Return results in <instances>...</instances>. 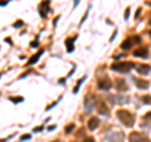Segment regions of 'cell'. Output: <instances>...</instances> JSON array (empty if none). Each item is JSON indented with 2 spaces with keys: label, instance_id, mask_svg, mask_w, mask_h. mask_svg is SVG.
<instances>
[{
  "label": "cell",
  "instance_id": "6da1fadb",
  "mask_svg": "<svg viewBox=\"0 0 151 142\" xmlns=\"http://www.w3.org/2000/svg\"><path fill=\"white\" fill-rule=\"evenodd\" d=\"M117 117L126 127H132L133 123H135V117H133V115L131 112H129V111H125V109L117 111Z\"/></svg>",
  "mask_w": 151,
  "mask_h": 142
},
{
  "label": "cell",
  "instance_id": "7a4b0ae2",
  "mask_svg": "<svg viewBox=\"0 0 151 142\" xmlns=\"http://www.w3.org/2000/svg\"><path fill=\"white\" fill-rule=\"evenodd\" d=\"M132 68H135V64L131 62H117V63L111 65L112 71L120 72V73H129Z\"/></svg>",
  "mask_w": 151,
  "mask_h": 142
},
{
  "label": "cell",
  "instance_id": "3957f363",
  "mask_svg": "<svg viewBox=\"0 0 151 142\" xmlns=\"http://www.w3.org/2000/svg\"><path fill=\"white\" fill-rule=\"evenodd\" d=\"M130 142H151L149 138L139 132H132L130 135Z\"/></svg>",
  "mask_w": 151,
  "mask_h": 142
},
{
  "label": "cell",
  "instance_id": "277c9868",
  "mask_svg": "<svg viewBox=\"0 0 151 142\" xmlns=\"http://www.w3.org/2000/svg\"><path fill=\"white\" fill-rule=\"evenodd\" d=\"M96 107V97L93 94H90L84 99V108L87 111H92Z\"/></svg>",
  "mask_w": 151,
  "mask_h": 142
},
{
  "label": "cell",
  "instance_id": "5b68a950",
  "mask_svg": "<svg viewBox=\"0 0 151 142\" xmlns=\"http://www.w3.org/2000/svg\"><path fill=\"white\" fill-rule=\"evenodd\" d=\"M97 87L99 89H103V91H107L112 87V83L108 78H103V79H99L98 83H97Z\"/></svg>",
  "mask_w": 151,
  "mask_h": 142
},
{
  "label": "cell",
  "instance_id": "8992f818",
  "mask_svg": "<svg viewBox=\"0 0 151 142\" xmlns=\"http://www.w3.org/2000/svg\"><path fill=\"white\" fill-rule=\"evenodd\" d=\"M48 9H49V0H44L39 6V14H40L42 18H47Z\"/></svg>",
  "mask_w": 151,
  "mask_h": 142
},
{
  "label": "cell",
  "instance_id": "52a82bcc",
  "mask_svg": "<svg viewBox=\"0 0 151 142\" xmlns=\"http://www.w3.org/2000/svg\"><path fill=\"white\" fill-rule=\"evenodd\" d=\"M108 142H123V135L121 132H115L107 137Z\"/></svg>",
  "mask_w": 151,
  "mask_h": 142
},
{
  "label": "cell",
  "instance_id": "ba28073f",
  "mask_svg": "<svg viewBox=\"0 0 151 142\" xmlns=\"http://www.w3.org/2000/svg\"><path fill=\"white\" fill-rule=\"evenodd\" d=\"M136 69L140 74H149L150 71H151V67L149 64H140L136 67Z\"/></svg>",
  "mask_w": 151,
  "mask_h": 142
},
{
  "label": "cell",
  "instance_id": "9c48e42d",
  "mask_svg": "<svg viewBox=\"0 0 151 142\" xmlns=\"http://www.w3.org/2000/svg\"><path fill=\"white\" fill-rule=\"evenodd\" d=\"M116 88H117L120 92L126 91V89H127V84H126V82L123 81V79H116Z\"/></svg>",
  "mask_w": 151,
  "mask_h": 142
},
{
  "label": "cell",
  "instance_id": "30bf717a",
  "mask_svg": "<svg viewBox=\"0 0 151 142\" xmlns=\"http://www.w3.org/2000/svg\"><path fill=\"white\" fill-rule=\"evenodd\" d=\"M98 124H99L98 118H96V117H92V118L88 121V128H90L91 131H93V130H96V128L98 127Z\"/></svg>",
  "mask_w": 151,
  "mask_h": 142
},
{
  "label": "cell",
  "instance_id": "8fae6325",
  "mask_svg": "<svg viewBox=\"0 0 151 142\" xmlns=\"http://www.w3.org/2000/svg\"><path fill=\"white\" fill-rule=\"evenodd\" d=\"M135 84H136V87L140 88V89L149 88V82L144 81V79H135Z\"/></svg>",
  "mask_w": 151,
  "mask_h": 142
},
{
  "label": "cell",
  "instance_id": "7c38bea8",
  "mask_svg": "<svg viewBox=\"0 0 151 142\" xmlns=\"http://www.w3.org/2000/svg\"><path fill=\"white\" fill-rule=\"evenodd\" d=\"M133 55L137 58H147L149 57V53H147L146 49H137L133 52Z\"/></svg>",
  "mask_w": 151,
  "mask_h": 142
},
{
  "label": "cell",
  "instance_id": "4fadbf2b",
  "mask_svg": "<svg viewBox=\"0 0 151 142\" xmlns=\"http://www.w3.org/2000/svg\"><path fill=\"white\" fill-rule=\"evenodd\" d=\"M76 38L77 37H74V38H68V39H66V46H67V50H68V53H72L74 49V47H73V40H76Z\"/></svg>",
  "mask_w": 151,
  "mask_h": 142
},
{
  "label": "cell",
  "instance_id": "5bb4252c",
  "mask_svg": "<svg viewBox=\"0 0 151 142\" xmlns=\"http://www.w3.org/2000/svg\"><path fill=\"white\" fill-rule=\"evenodd\" d=\"M43 52H44V50H40V52H38V53H37V55H33V57L29 59V62H28V65H33V64H35L39 60V58H40V55L43 54Z\"/></svg>",
  "mask_w": 151,
  "mask_h": 142
},
{
  "label": "cell",
  "instance_id": "9a60e30c",
  "mask_svg": "<svg viewBox=\"0 0 151 142\" xmlns=\"http://www.w3.org/2000/svg\"><path fill=\"white\" fill-rule=\"evenodd\" d=\"M98 112L101 113V115H105V116H108V108L106 107V103L101 102L98 105Z\"/></svg>",
  "mask_w": 151,
  "mask_h": 142
},
{
  "label": "cell",
  "instance_id": "2e32d148",
  "mask_svg": "<svg viewBox=\"0 0 151 142\" xmlns=\"http://www.w3.org/2000/svg\"><path fill=\"white\" fill-rule=\"evenodd\" d=\"M112 99H113V101H115L116 103H129V101H130L129 97H120V96L112 97Z\"/></svg>",
  "mask_w": 151,
  "mask_h": 142
},
{
  "label": "cell",
  "instance_id": "e0dca14e",
  "mask_svg": "<svg viewBox=\"0 0 151 142\" xmlns=\"http://www.w3.org/2000/svg\"><path fill=\"white\" fill-rule=\"evenodd\" d=\"M132 44H133V43L131 41V39H126V40L121 44V48H122V49H130V48L132 47Z\"/></svg>",
  "mask_w": 151,
  "mask_h": 142
},
{
  "label": "cell",
  "instance_id": "ac0fdd59",
  "mask_svg": "<svg viewBox=\"0 0 151 142\" xmlns=\"http://www.w3.org/2000/svg\"><path fill=\"white\" fill-rule=\"evenodd\" d=\"M86 78H87V75H86V77H82L80 81H78V83H77V86H76V87L73 88V93H77L78 91H80V87L82 86V83H83L84 81H86Z\"/></svg>",
  "mask_w": 151,
  "mask_h": 142
},
{
  "label": "cell",
  "instance_id": "d6986e66",
  "mask_svg": "<svg viewBox=\"0 0 151 142\" xmlns=\"http://www.w3.org/2000/svg\"><path fill=\"white\" fill-rule=\"evenodd\" d=\"M10 101H13V103H20V102L24 101V98L23 97H12Z\"/></svg>",
  "mask_w": 151,
  "mask_h": 142
},
{
  "label": "cell",
  "instance_id": "ffe728a7",
  "mask_svg": "<svg viewBox=\"0 0 151 142\" xmlns=\"http://www.w3.org/2000/svg\"><path fill=\"white\" fill-rule=\"evenodd\" d=\"M73 128H74V124L71 123V124H68L66 128H64V132H66V133H71L72 131H73Z\"/></svg>",
  "mask_w": 151,
  "mask_h": 142
},
{
  "label": "cell",
  "instance_id": "44dd1931",
  "mask_svg": "<svg viewBox=\"0 0 151 142\" xmlns=\"http://www.w3.org/2000/svg\"><path fill=\"white\" fill-rule=\"evenodd\" d=\"M142 101H144V103H146V105H151V96H144Z\"/></svg>",
  "mask_w": 151,
  "mask_h": 142
},
{
  "label": "cell",
  "instance_id": "7402d4cb",
  "mask_svg": "<svg viewBox=\"0 0 151 142\" xmlns=\"http://www.w3.org/2000/svg\"><path fill=\"white\" fill-rule=\"evenodd\" d=\"M23 25H24V23L22 22V20H18L16 23H14V25H13V26H14V28H20V26H23Z\"/></svg>",
  "mask_w": 151,
  "mask_h": 142
},
{
  "label": "cell",
  "instance_id": "603a6c76",
  "mask_svg": "<svg viewBox=\"0 0 151 142\" xmlns=\"http://www.w3.org/2000/svg\"><path fill=\"white\" fill-rule=\"evenodd\" d=\"M132 40H133V43H136V44H140V43H141V38H140V37H133Z\"/></svg>",
  "mask_w": 151,
  "mask_h": 142
},
{
  "label": "cell",
  "instance_id": "cb8c5ba5",
  "mask_svg": "<svg viewBox=\"0 0 151 142\" xmlns=\"http://www.w3.org/2000/svg\"><path fill=\"white\" fill-rule=\"evenodd\" d=\"M144 120H145V121H151V112L146 113V115L144 116Z\"/></svg>",
  "mask_w": 151,
  "mask_h": 142
},
{
  "label": "cell",
  "instance_id": "d4e9b609",
  "mask_svg": "<svg viewBox=\"0 0 151 142\" xmlns=\"http://www.w3.org/2000/svg\"><path fill=\"white\" fill-rule=\"evenodd\" d=\"M87 16H88V12H86V14H84V15H83V18H82V20H81V25H82V24L84 23V20L87 19Z\"/></svg>",
  "mask_w": 151,
  "mask_h": 142
},
{
  "label": "cell",
  "instance_id": "484cf974",
  "mask_svg": "<svg viewBox=\"0 0 151 142\" xmlns=\"http://www.w3.org/2000/svg\"><path fill=\"white\" fill-rule=\"evenodd\" d=\"M83 142H95V138L93 137H87V138H84Z\"/></svg>",
  "mask_w": 151,
  "mask_h": 142
},
{
  "label": "cell",
  "instance_id": "4316f807",
  "mask_svg": "<svg viewBox=\"0 0 151 142\" xmlns=\"http://www.w3.org/2000/svg\"><path fill=\"white\" fill-rule=\"evenodd\" d=\"M22 141L24 140H30V135H24V136H22V138H20Z\"/></svg>",
  "mask_w": 151,
  "mask_h": 142
},
{
  "label": "cell",
  "instance_id": "83f0119b",
  "mask_svg": "<svg viewBox=\"0 0 151 142\" xmlns=\"http://www.w3.org/2000/svg\"><path fill=\"white\" fill-rule=\"evenodd\" d=\"M129 15H130V9L127 8V9H126V12H125V19L126 20L129 19Z\"/></svg>",
  "mask_w": 151,
  "mask_h": 142
},
{
  "label": "cell",
  "instance_id": "f1b7e54d",
  "mask_svg": "<svg viewBox=\"0 0 151 142\" xmlns=\"http://www.w3.org/2000/svg\"><path fill=\"white\" fill-rule=\"evenodd\" d=\"M6 4H8V0H0V6L6 5Z\"/></svg>",
  "mask_w": 151,
  "mask_h": 142
},
{
  "label": "cell",
  "instance_id": "f546056e",
  "mask_svg": "<svg viewBox=\"0 0 151 142\" xmlns=\"http://www.w3.org/2000/svg\"><path fill=\"white\" fill-rule=\"evenodd\" d=\"M43 130V126H40V127H37V128H34L33 131L34 132H39V131H42Z\"/></svg>",
  "mask_w": 151,
  "mask_h": 142
},
{
  "label": "cell",
  "instance_id": "4dcf8cb0",
  "mask_svg": "<svg viewBox=\"0 0 151 142\" xmlns=\"http://www.w3.org/2000/svg\"><path fill=\"white\" fill-rule=\"evenodd\" d=\"M38 46H39V43H38V41H35V43H32V44H30V47H33V48H37Z\"/></svg>",
  "mask_w": 151,
  "mask_h": 142
},
{
  "label": "cell",
  "instance_id": "1f68e13d",
  "mask_svg": "<svg viewBox=\"0 0 151 142\" xmlns=\"http://www.w3.org/2000/svg\"><path fill=\"white\" fill-rule=\"evenodd\" d=\"M140 12H141V9H139V10H137V13H136L135 18H139V15H140Z\"/></svg>",
  "mask_w": 151,
  "mask_h": 142
},
{
  "label": "cell",
  "instance_id": "d6a6232c",
  "mask_svg": "<svg viewBox=\"0 0 151 142\" xmlns=\"http://www.w3.org/2000/svg\"><path fill=\"white\" fill-rule=\"evenodd\" d=\"M58 20H59V16H57V18H56V19H54V23H53V24H54V25H57V22H58Z\"/></svg>",
  "mask_w": 151,
  "mask_h": 142
},
{
  "label": "cell",
  "instance_id": "836d02e7",
  "mask_svg": "<svg viewBox=\"0 0 151 142\" xmlns=\"http://www.w3.org/2000/svg\"><path fill=\"white\" fill-rule=\"evenodd\" d=\"M54 128H56V126H50V127H49V128H48V131H53Z\"/></svg>",
  "mask_w": 151,
  "mask_h": 142
},
{
  "label": "cell",
  "instance_id": "e575fe53",
  "mask_svg": "<svg viewBox=\"0 0 151 142\" xmlns=\"http://www.w3.org/2000/svg\"><path fill=\"white\" fill-rule=\"evenodd\" d=\"M78 4H80V0H74V6H77Z\"/></svg>",
  "mask_w": 151,
  "mask_h": 142
},
{
  "label": "cell",
  "instance_id": "d590c367",
  "mask_svg": "<svg viewBox=\"0 0 151 142\" xmlns=\"http://www.w3.org/2000/svg\"><path fill=\"white\" fill-rule=\"evenodd\" d=\"M150 35H151V32H150Z\"/></svg>",
  "mask_w": 151,
  "mask_h": 142
}]
</instances>
